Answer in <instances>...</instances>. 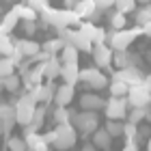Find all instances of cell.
Listing matches in <instances>:
<instances>
[{"mask_svg":"<svg viewBox=\"0 0 151 151\" xmlns=\"http://www.w3.org/2000/svg\"><path fill=\"white\" fill-rule=\"evenodd\" d=\"M134 19L138 26H145L147 22H151V4H140L134 11Z\"/></svg>","mask_w":151,"mask_h":151,"instance_id":"29","label":"cell"},{"mask_svg":"<svg viewBox=\"0 0 151 151\" xmlns=\"http://www.w3.org/2000/svg\"><path fill=\"white\" fill-rule=\"evenodd\" d=\"M15 45L22 47V52H24L26 58H32L35 54H39L41 50H43V47H41V43H37L35 39H15Z\"/></svg>","mask_w":151,"mask_h":151,"instance_id":"21","label":"cell"},{"mask_svg":"<svg viewBox=\"0 0 151 151\" xmlns=\"http://www.w3.org/2000/svg\"><path fill=\"white\" fill-rule=\"evenodd\" d=\"M28 145H26L24 136H9L6 140V151H26Z\"/></svg>","mask_w":151,"mask_h":151,"instance_id":"34","label":"cell"},{"mask_svg":"<svg viewBox=\"0 0 151 151\" xmlns=\"http://www.w3.org/2000/svg\"><path fill=\"white\" fill-rule=\"evenodd\" d=\"M145 82H147V84H149V88H151V76H147V78H145Z\"/></svg>","mask_w":151,"mask_h":151,"instance_id":"49","label":"cell"},{"mask_svg":"<svg viewBox=\"0 0 151 151\" xmlns=\"http://www.w3.org/2000/svg\"><path fill=\"white\" fill-rule=\"evenodd\" d=\"M91 56L95 60V67H99V69H110L112 58H114V50L108 43H97V45H93Z\"/></svg>","mask_w":151,"mask_h":151,"instance_id":"10","label":"cell"},{"mask_svg":"<svg viewBox=\"0 0 151 151\" xmlns=\"http://www.w3.org/2000/svg\"><path fill=\"white\" fill-rule=\"evenodd\" d=\"M147 151H151V140H149V142H147Z\"/></svg>","mask_w":151,"mask_h":151,"instance_id":"52","label":"cell"},{"mask_svg":"<svg viewBox=\"0 0 151 151\" xmlns=\"http://www.w3.org/2000/svg\"><path fill=\"white\" fill-rule=\"evenodd\" d=\"M142 28V35H147V37H151V22H147L145 26H140Z\"/></svg>","mask_w":151,"mask_h":151,"instance_id":"45","label":"cell"},{"mask_svg":"<svg viewBox=\"0 0 151 151\" xmlns=\"http://www.w3.org/2000/svg\"><path fill=\"white\" fill-rule=\"evenodd\" d=\"M127 106L129 101L127 97H114V95H110V99H106V119H116V121H123L127 116Z\"/></svg>","mask_w":151,"mask_h":151,"instance_id":"9","label":"cell"},{"mask_svg":"<svg viewBox=\"0 0 151 151\" xmlns=\"http://www.w3.org/2000/svg\"><path fill=\"white\" fill-rule=\"evenodd\" d=\"M78 28L84 32V35L91 39L95 45H97V43H106V41H108V32H106L104 28H99L95 22H88V19L84 22V19H82V24L78 26Z\"/></svg>","mask_w":151,"mask_h":151,"instance_id":"12","label":"cell"},{"mask_svg":"<svg viewBox=\"0 0 151 151\" xmlns=\"http://www.w3.org/2000/svg\"><path fill=\"white\" fill-rule=\"evenodd\" d=\"M43 138H45L47 145H54V140H56V132H54V129H52V132H45Z\"/></svg>","mask_w":151,"mask_h":151,"instance_id":"43","label":"cell"},{"mask_svg":"<svg viewBox=\"0 0 151 151\" xmlns=\"http://www.w3.org/2000/svg\"><path fill=\"white\" fill-rule=\"evenodd\" d=\"M78 58H80V50L76 45H71V43H67L63 50H60V60H63V65L65 63H78Z\"/></svg>","mask_w":151,"mask_h":151,"instance_id":"27","label":"cell"},{"mask_svg":"<svg viewBox=\"0 0 151 151\" xmlns=\"http://www.w3.org/2000/svg\"><path fill=\"white\" fill-rule=\"evenodd\" d=\"M17 22H19L17 13L11 9L9 13H4V15H2V19H0V32H9V35H11V32L15 30Z\"/></svg>","mask_w":151,"mask_h":151,"instance_id":"23","label":"cell"},{"mask_svg":"<svg viewBox=\"0 0 151 151\" xmlns=\"http://www.w3.org/2000/svg\"><path fill=\"white\" fill-rule=\"evenodd\" d=\"M123 136L127 138V142H140V140H142V138H140V129H138V125H136V123H129V121H125Z\"/></svg>","mask_w":151,"mask_h":151,"instance_id":"30","label":"cell"},{"mask_svg":"<svg viewBox=\"0 0 151 151\" xmlns=\"http://www.w3.org/2000/svg\"><path fill=\"white\" fill-rule=\"evenodd\" d=\"M127 121L129 123H142V121H147V108H132L127 114Z\"/></svg>","mask_w":151,"mask_h":151,"instance_id":"35","label":"cell"},{"mask_svg":"<svg viewBox=\"0 0 151 151\" xmlns=\"http://www.w3.org/2000/svg\"><path fill=\"white\" fill-rule=\"evenodd\" d=\"M67 45V41L63 39V37H54V39H47V41H43V50L45 52H50V54H60V50H63V47Z\"/></svg>","mask_w":151,"mask_h":151,"instance_id":"26","label":"cell"},{"mask_svg":"<svg viewBox=\"0 0 151 151\" xmlns=\"http://www.w3.org/2000/svg\"><path fill=\"white\" fill-rule=\"evenodd\" d=\"M9 116H15V106L0 101V119H9Z\"/></svg>","mask_w":151,"mask_h":151,"instance_id":"40","label":"cell"},{"mask_svg":"<svg viewBox=\"0 0 151 151\" xmlns=\"http://www.w3.org/2000/svg\"><path fill=\"white\" fill-rule=\"evenodd\" d=\"M0 88H4V78H0Z\"/></svg>","mask_w":151,"mask_h":151,"instance_id":"51","label":"cell"},{"mask_svg":"<svg viewBox=\"0 0 151 151\" xmlns=\"http://www.w3.org/2000/svg\"><path fill=\"white\" fill-rule=\"evenodd\" d=\"M127 101H129V108H147L151 104V88L147 82H138V84L129 86Z\"/></svg>","mask_w":151,"mask_h":151,"instance_id":"5","label":"cell"},{"mask_svg":"<svg viewBox=\"0 0 151 151\" xmlns=\"http://www.w3.org/2000/svg\"><path fill=\"white\" fill-rule=\"evenodd\" d=\"M26 151H32V149H26Z\"/></svg>","mask_w":151,"mask_h":151,"instance_id":"54","label":"cell"},{"mask_svg":"<svg viewBox=\"0 0 151 151\" xmlns=\"http://www.w3.org/2000/svg\"><path fill=\"white\" fill-rule=\"evenodd\" d=\"M80 108L82 110H104L106 108V99L104 97H99L97 93H84V95H80Z\"/></svg>","mask_w":151,"mask_h":151,"instance_id":"14","label":"cell"},{"mask_svg":"<svg viewBox=\"0 0 151 151\" xmlns=\"http://www.w3.org/2000/svg\"><path fill=\"white\" fill-rule=\"evenodd\" d=\"M80 82L86 84L88 88H106L110 84V80L104 76V71H99V67H86V69H80Z\"/></svg>","mask_w":151,"mask_h":151,"instance_id":"8","label":"cell"},{"mask_svg":"<svg viewBox=\"0 0 151 151\" xmlns=\"http://www.w3.org/2000/svg\"><path fill=\"white\" fill-rule=\"evenodd\" d=\"M26 2H28L32 9L39 13V15H41V13H45L47 9H52V6H50V0H26Z\"/></svg>","mask_w":151,"mask_h":151,"instance_id":"39","label":"cell"},{"mask_svg":"<svg viewBox=\"0 0 151 151\" xmlns=\"http://www.w3.org/2000/svg\"><path fill=\"white\" fill-rule=\"evenodd\" d=\"M73 125H76V129H78L80 134L91 136L95 129L99 127L97 110H82V112H78V114H76V119H73Z\"/></svg>","mask_w":151,"mask_h":151,"instance_id":"6","label":"cell"},{"mask_svg":"<svg viewBox=\"0 0 151 151\" xmlns=\"http://www.w3.org/2000/svg\"><path fill=\"white\" fill-rule=\"evenodd\" d=\"M22 84H24V82H22V76H19V73H11V76L4 78V91H9V93L19 91Z\"/></svg>","mask_w":151,"mask_h":151,"instance_id":"32","label":"cell"},{"mask_svg":"<svg viewBox=\"0 0 151 151\" xmlns=\"http://www.w3.org/2000/svg\"><path fill=\"white\" fill-rule=\"evenodd\" d=\"M32 97L37 99V104H50V101H54V95H56V86L52 84V80H47L45 84H37L32 91Z\"/></svg>","mask_w":151,"mask_h":151,"instance_id":"13","label":"cell"},{"mask_svg":"<svg viewBox=\"0 0 151 151\" xmlns=\"http://www.w3.org/2000/svg\"><path fill=\"white\" fill-rule=\"evenodd\" d=\"M13 11L17 13V17L22 19V22H39V13L32 9L28 2H17V4H13Z\"/></svg>","mask_w":151,"mask_h":151,"instance_id":"18","label":"cell"},{"mask_svg":"<svg viewBox=\"0 0 151 151\" xmlns=\"http://www.w3.org/2000/svg\"><path fill=\"white\" fill-rule=\"evenodd\" d=\"M73 11L78 13L82 19H91V22H95V17H99V13H104V11H99L97 6H95L93 0H80V2L73 6Z\"/></svg>","mask_w":151,"mask_h":151,"instance_id":"15","label":"cell"},{"mask_svg":"<svg viewBox=\"0 0 151 151\" xmlns=\"http://www.w3.org/2000/svg\"><path fill=\"white\" fill-rule=\"evenodd\" d=\"M60 69H63V60H60L56 54H54L50 60H45V63H43L45 80H54V78H58V76H60Z\"/></svg>","mask_w":151,"mask_h":151,"instance_id":"19","label":"cell"},{"mask_svg":"<svg viewBox=\"0 0 151 151\" xmlns=\"http://www.w3.org/2000/svg\"><path fill=\"white\" fill-rule=\"evenodd\" d=\"M41 22L43 26H54L56 30L63 28H78L82 24V17L73 9H47L41 13Z\"/></svg>","mask_w":151,"mask_h":151,"instance_id":"1","label":"cell"},{"mask_svg":"<svg viewBox=\"0 0 151 151\" xmlns=\"http://www.w3.org/2000/svg\"><path fill=\"white\" fill-rule=\"evenodd\" d=\"M80 151H97V147H95V145H93V142H86V145H84V147H82Z\"/></svg>","mask_w":151,"mask_h":151,"instance_id":"46","label":"cell"},{"mask_svg":"<svg viewBox=\"0 0 151 151\" xmlns=\"http://www.w3.org/2000/svg\"><path fill=\"white\" fill-rule=\"evenodd\" d=\"M108 91H110V95H114V97H127L129 84L127 82H121V80H112L110 84H108Z\"/></svg>","mask_w":151,"mask_h":151,"instance_id":"28","label":"cell"},{"mask_svg":"<svg viewBox=\"0 0 151 151\" xmlns=\"http://www.w3.org/2000/svg\"><path fill=\"white\" fill-rule=\"evenodd\" d=\"M108 24H110V30H121L127 24V15L121 13L119 9H114V11L108 13Z\"/></svg>","mask_w":151,"mask_h":151,"instance_id":"24","label":"cell"},{"mask_svg":"<svg viewBox=\"0 0 151 151\" xmlns=\"http://www.w3.org/2000/svg\"><path fill=\"white\" fill-rule=\"evenodd\" d=\"M93 2H95V6H97L99 11H110L116 0H93Z\"/></svg>","mask_w":151,"mask_h":151,"instance_id":"41","label":"cell"},{"mask_svg":"<svg viewBox=\"0 0 151 151\" xmlns=\"http://www.w3.org/2000/svg\"><path fill=\"white\" fill-rule=\"evenodd\" d=\"M54 132H56V140H54V149L58 151H67L76 145V140H78V132H76V125L73 123H56V127H54Z\"/></svg>","mask_w":151,"mask_h":151,"instance_id":"4","label":"cell"},{"mask_svg":"<svg viewBox=\"0 0 151 151\" xmlns=\"http://www.w3.org/2000/svg\"><path fill=\"white\" fill-rule=\"evenodd\" d=\"M37 32V22H24V35H35Z\"/></svg>","mask_w":151,"mask_h":151,"instance_id":"42","label":"cell"},{"mask_svg":"<svg viewBox=\"0 0 151 151\" xmlns=\"http://www.w3.org/2000/svg\"><path fill=\"white\" fill-rule=\"evenodd\" d=\"M76 110H71L69 106H54V121L56 123H73L76 119Z\"/></svg>","mask_w":151,"mask_h":151,"instance_id":"22","label":"cell"},{"mask_svg":"<svg viewBox=\"0 0 151 151\" xmlns=\"http://www.w3.org/2000/svg\"><path fill=\"white\" fill-rule=\"evenodd\" d=\"M15 69H17V65L13 63L11 56H0V78H6V76L15 73Z\"/></svg>","mask_w":151,"mask_h":151,"instance_id":"33","label":"cell"},{"mask_svg":"<svg viewBox=\"0 0 151 151\" xmlns=\"http://www.w3.org/2000/svg\"><path fill=\"white\" fill-rule=\"evenodd\" d=\"M123 151H140V149H138V142H125Z\"/></svg>","mask_w":151,"mask_h":151,"instance_id":"44","label":"cell"},{"mask_svg":"<svg viewBox=\"0 0 151 151\" xmlns=\"http://www.w3.org/2000/svg\"><path fill=\"white\" fill-rule=\"evenodd\" d=\"M112 138H114V136L108 132L106 127H97V129L91 134V142H93L97 149H110V147H112Z\"/></svg>","mask_w":151,"mask_h":151,"instance_id":"17","label":"cell"},{"mask_svg":"<svg viewBox=\"0 0 151 151\" xmlns=\"http://www.w3.org/2000/svg\"><path fill=\"white\" fill-rule=\"evenodd\" d=\"M15 52V39L9 37V32H0V56H11Z\"/></svg>","mask_w":151,"mask_h":151,"instance_id":"25","label":"cell"},{"mask_svg":"<svg viewBox=\"0 0 151 151\" xmlns=\"http://www.w3.org/2000/svg\"><path fill=\"white\" fill-rule=\"evenodd\" d=\"M112 65L116 69H123V67L132 65V54H127V50H116L114 58H112Z\"/></svg>","mask_w":151,"mask_h":151,"instance_id":"31","label":"cell"},{"mask_svg":"<svg viewBox=\"0 0 151 151\" xmlns=\"http://www.w3.org/2000/svg\"><path fill=\"white\" fill-rule=\"evenodd\" d=\"M112 80L127 82V84L132 86V84H138V82H145V76H142L140 67H136V65H127V67H123V69L112 71Z\"/></svg>","mask_w":151,"mask_h":151,"instance_id":"11","label":"cell"},{"mask_svg":"<svg viewBox=\"0 0 151 151\" xmlns=\"http://www.w3.org/2000/svg\"><path fill=\"white\" fill-rule=\"evenodd\" d=\"M136 6H138V2H136V0H116L114 2V9H119L121 13H134L136 11Z\"/></svg>","mask_w":151,"mask_h":151,"instance_id":"37","label":"cell"},{"mask_svg":"<svg viewBox=\"0 0 151 151\" xmlns=\"http://www.w3.org/2000/svg\"><path fill=\"white\" fill-rule=\"evenodd\" d=\"M58 35L63 37L67 43L76 45L80 52H91V50H93V45H95L93 41L88 39L80 28H63V30H58Z\"/></svg>","mask_w":151,"mask_h":151,"instance_id":"7","label":"cell"},{"mask_svg":"<svg viewBox=\"0 0 151 151\" xmlns=\"http://www.w3.org/2000/svg\"><path fill=\"white\" fill-rule=\"evenodd\" d=\"M0 2H2V0H0Z\"/></svg>","mask_w":151,"mask_h":151,"instance_id":"55","label":"cell"},{"mask_svg":"<svg viewBox=\"0 0 151 151\" xmlns=\"http://www.w3.org/2000/svg\"><path fill=\"white\" fill-rule=\"evenodd\" d=\"M101 151H112V149H101Z\"/></svg>","mask_w":151,"mask_h":151,"instance_id":"53","label":"cell"},{"mask_svg":"<svg viewBox=\"0 0 151 151\" xmlns=\"http://www.w3.org/2000/svg\"><path fill=\"white\" fill-rule=\"evenodd\" d=\"M0 134H4V125H2V119H0Z\"/></svg>","mask_w":151,"mask_h":151,"instance_id":"50","label":"cell"},{"mask_svg":"<svg viewBox=\"0 0 151 151\" xmlns=\"http://www.w3.org/2000/svg\"><path fill=\"white\" fill-rule=\"evenodd\" d=\"M65 2H67V9H73V6H76V4H78V2H80V0H65Z\"/></svg>","mask_w":151,"mask_h":151,"instance_id":"47","label":"cell"},{"mask_svg":"<svg viewBox=\"0 0 151 151\" xmlns=\"http://www.w3.org/2000/svg\"><path fill=\"white\" fill-rule=\"evenodd\" d=\"M104 127L116 138V136H123V127H125V123H121V121H116V119H108V123H106Z\"/></svg>","mask_w":151,"mask_h":151,"instance_id":"38","label":"cell"},{"mask_svg":"<svg viewBox=\"0 0 151 151\" xmlns=\"http://www.w3.org/2000/svg\"><path fill=\"white\" fill-rule=\"evenodd\" d=\"M76 97V88L73 84H67L63 82L60 86H56V95H54V104L56 106H69Z\"/></svg>","mask_w":151,"mask_h":151,"instance_id":"16","label":"cell"},{"mask_svg":"<svg viewBox=\"0 0 151 151\" xmlns=\"http://www.w3.org/2000/svg\"><path fill=\"white\" fill-rule=\"evenodd\" d=\"M15 119H17V123L19 125H30L32 123V114H35V110H37V99L32 97V93H28V91H24L22 95L17 97V101L15 104Z\"/></svg>","mask_w":151,"mask_h":151,"instance_id":"2","label":"cell"},{"mask_svg":"<svg viewBox=\"0 0 151 151\" xmlns=\"http://www.w3.org/2000/svg\"><path fill=\"white\" fill-rule=\"evenodd\" d=\"M138 4H151V0H136Z\"/></svg>","mask_w":151,"mask_h":151,"instance_id":"48","label":"cell"},{"mask_svg":"<svg viewBox=\"0 0 151 151\" xmlns=\"http://www.w3.org/2000/svg\"><path fill=\"white\" fill-rule=\"evenodd\" d=\"M60 78L67 84H78L80 82V69H78V63H65L63 69H60Z\"/></svg>","mask_w":151,"mask_h":151,"instance_id":"20","label":"cell"},{"mask_svg":"<svg viewBox=\"0 0 151 151\" xmlns=\"http://www.w3.org/2000/svg\"><path fill=\"white\" fill-rule=\"evenodd\" d=\"M138 35H142V28L140 26H136V28H121V30H110L108 32V41L106 43L112 47V50L116 52V50H127L129 45L134 43V39L138 37Z\"/></svg>","mask_w":151,"mask_h":151,"instance_id":"3","label":"cell"},{"mask_svg":"<svg viewBox=\"0 0 151 151\" xmlns=\"http://www.w3.org/2000/svg\"><path fill=\"white\" fill-rule=\"evenodd\" d=\"M43 121H45V104H39L35 114H32V123H30V125L41 129V127H43Z\"/></svg>","mask_w":151,"mask_h":151,"instance_id":"36","label":"cell"}]
</instances>
